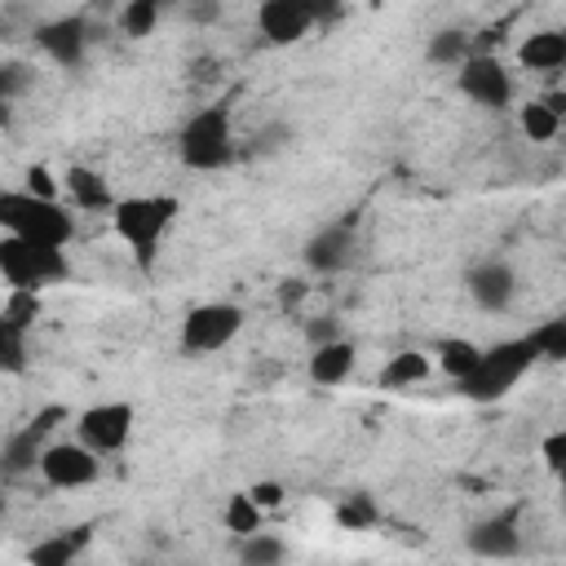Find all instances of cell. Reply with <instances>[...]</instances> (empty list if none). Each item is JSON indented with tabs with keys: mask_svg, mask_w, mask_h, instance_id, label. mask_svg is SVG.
Returning <instances> with one entry per match:
<instances>
[{
	"mask_svg": "<svg viewBox=\"0 0 566 566\" xmlns=\"http://www.w3.org/2000/svg\"><path fill=\"white\" fill-rule=\"evenodd\" d=\"M177 212H181V203L172 195H128V199L115 203L111 226L124 239V248L133 252V261L142 270H150L155 256H159V243H164L168 226L177 221Z\"/></svg>",
	"mask_w": 566,
	"mask_h": 566,
	"instance_id": "1",
	"label": "cell"
},
{
	"mask_svg": "<svg viewBox=\"0 0 566 566\" xmlns=\"http://www.w3.org/2000/svg\"><path fill=\"white\" fill-rule=\"evenodd\" d=\"M0 230L44 243V248H66L75 234V217L62 208V199H40L31 190H4L0 195Z\"/></svg>",
	"mask_w": 566,
	"mask_h": 566,
	"instance_id": "2",
	"label": "cell"
},
{
	"mask_svg": "<svg viewBox=\"0 0 566 566\" xmlns=\"http://www.w3.org/2000/svg\"><path fill=\"white\" fill-rule=\"evenodd\" d=\"M0 279L4 292H44L71 279V256L66 248H44L18 234H0Z\"/></svg>",
	"mask_w": 566,
	"mask_h": 566,
	"instance_id": "3",
	"label": "cell"
},
{
	"mask_svg": "<svg viewBox=\"0 0 566 566\" xmlns=\"http://www.w3.org/2000/svg\"><path fill=\"white\" fill-rule=\"evenodd\" d=\"M535 363V349L526 336H513V340H495L491 349H482V363L455 385L460 398L469 402H500Z\"/></svg>",
	"mask_w": 566,
	"mask_h": 566,
	"instance_id": "4",
	"label": "cell"
},
{
	"mask_svg": "<svg viewBox=\"0 0 566 566\" xmlns=\"http://www.w3.org/2000/svg\"><path fill=\"white\" fill-rule=\"evenodd\" d=\"M177 159L195 172H217L234 159V128L230 106H203L195 111L177 133Z\"/></svg>",
	"mask_w": 566,
	"mask_h": 566,
	"instance_id": "5",
	"label": "cell"
},
{
	"mask_svg": "<svg viewBox=\"0 0 566 566\" xmlns=\"http://www.w3.org/2000/svg\"><path fill=\"white\" fill-rule=\"evenodd\" d=\"M243 327V310L234 301H203L181 318V349L186 354H217Z\"/></svg>",
	"mask_w": 566,
	"mask_h": 566,
	"instance_id": "6",
	"label": "cell"
},
{
	"mask_svg": "<svg viewBox=\"0 0 566 566\" xmlns=\"http://www.w3.org/2000/svg\"><path fill=\"white\" fill-rule=\"evenodd\" d=\"M133 420H137L133 416V402H97V407H84L75 416V442H84L97 455H115L133 438Z\"/></svg>",
	"mask_w": 566,
	"mask_h": 566,
	"instance_id": "7",
	"label": "cell"
},
{
	"mask_svg": "<svg viewBox=\"0 0 566 566\" xmlns=\"http://www.w3.org/2000/svg\"><path fill=\"white\" fill-rule=\"evenodd\" d=\"M102 473V455L88 451L84 442H49V451L40 455V478L53 491H80L93 486Z\"/></svg>",
	"mask_w": 566,
	"mask_h": 566,
	"instance_id": "8",
	"label": "cell"
},
{
	"mask_svg": "<svg viewBox=\"0 0 566 566\" xmlns=\"http://www.w3.org/2000/svg\"><path fill=\"white\" fill-rule=\"evenodd\" d=\"M455 84H460V93H464L473 106H482V111H504V106L513 102V75L504 71V62H500L495 53H473V57L460 66Z\"/></svg>",
	"mask_w": 566,
	"mask_h": 566,
	"instance_id": "9",
	"label": "cell"
},
{
	"mask_svg": "<svg viewBox=\"0 0 566 566\" xmlns=\"http://www.w3.org/2000/svg\"><path fill=\"white\" fill-rule=\"evenodd\" d=\"M301 256H305L310 274H340V270H349V265H354V256H358V226H354L349 217H345V221L323 226L318 234H310V239H305Z\"/></svg>",
	"mask_w": 566,
	"mask_h": 566,
	"instance_id": "10",
	"label": "cell"
},
{
	"mask_svg": "<svg viewBox=\"0 0 566 566\" xmlns=\"http://www.w3.org/2000/svg\"><path fill=\"white\" fill-rule=\"evenodd\" d=\"M464 292L473 296L478 310H486V314H504V310L513 305V296H517V274H513L509 261H500V256H482L478 265L464 270Z\"/></svg>",
	"mask_w": 566,
	"mask_h": 566,
	"instance_id": "11",
	"label": "cell"
},
{
	"mask_svg": "<svg viewBox=\"0 0 566 566\" xmlns=\"http://www.w3.org/2000/svg\"><path fill=\"white\" fill-rule=\"evenodd\" d=\"M88 40H93V27H88V18H80V13H62V18H49V22L35 27V44H40L57 66H66V71H75V66L84 62Z\"/></svg>",
	"mask_w": 566,
	"mask_h": 566,
	"instance_id": "12",
	"label": "cell"
},
{
	"mask_svg": "<svg viewBox=\"0 0 566 566\" xmlns=\"http://www.w3.org/2000/svg\"><path fill=\"white\" fill-rule=\"evenodd\" d=\"M464 548L473 557H486V562H504V557H517L522 553V526H517V513H495V517H482L464 531Z\"/></svg>",
	"mask_w": 566,
	"mask_h": 566,
	"instance_id": "13",
	"label": "cell"
},
{
	"mask_svg": "<svg viewBox=\"0 0 566 566\" xmlns=\"http://www.w3.org/2000/svg\"><path fill=\"white\" fill-rule=\"evenodd\" d=\"M314 22H318L314 4H305V0H261V9H256V27L270 44H296L310 35Z\"/></svg>",
	"mask_w": 566,
	"mask_h": 566,
	"instance_id": "14",
	"label": "cell"
},
{
	"mask_svg": "<svg viewBox=\"0 0 566 566\" xmlns=\"http://www.w3.org/2000/svg\"><path fill=\"white\" fill-rule=\"evenodd\" d=\"M88 539H93V522L53 531L27 548V566H75V557L88 548Z\"/></svg>",
	"mask_w": 566,
	"mask_h": 566,
	"instance_id": "15",
	"label": "cell"
},
{
	"mask_svg": "<svg viewBox=\"0 0 566 566\" xmlns=\"http://www.w3.org/2000/svg\"><path fill=\"white\" fill-rule=\"evenodd\" d=\"M62 190L71 195V203L80 208V212H115V195H111V186H106V177L102 172H93V168H84V164H71L66 172H62Z\"/></svg>",
	"mask_w": 566,
	"mask_h": 566,
	"instance_id": "16",
	"label": "cell"
},
{
	"mask_svg": "<svg viewBox=\"0 0 566 566\" xmlns=\"http://www.w3.org/2000/svg\"><path fill=\"white\" fill-rule=\"evenodd\" d=\"M517 62H522L526 71H544V75L566 71V31H557V27L531 31V35L517 44Z\"/></svg>",
	"mask_w": 566,
	"mask_h": 566,
	"instance_id": "17",
	"label": "cell"
},
{
	"mask_svg": "<svg viewBox=\"0 0 566 566\" xmlns=\"http://www.w3.org/2000/svg\"><path fill=\"white\" fill-rule=\"evenodd\" d=\"M44 451H49V438H44L40 429L22 424V429H13V433L4 438V447H0V469H4L9 478L35 473V469H40V455H44Z\"/></svg>",
	"mask_w": 566,
	"mask_h": 566,
	"instance_id": "18",
	"label": "cell"
},
{
	"mask_svg": "<svg viewBox=\"0 0 566 566\" xmlns=\"http://www.w3.org/2000/svg\"><path fill=\"white\" fill-rule=\"evenodd\" d=\"M354 340H332V345H323V349H310V380L314 385H323V389H332V385H340L349 371H354Z\"/></svg>",
	"mask_w": 566,
	"mask_h": 566,
	"instance_id": "19",
	"label": "cell"
},
{
	"mask_svg": "<svg viewBox=\"0 0 566 566\" xmlns=\"http://www.w3.org/2000/svg\"><path fill=\"white\" fill-rule=\"evenodd\" d=\"M433 371V358L424 349H398L385 367H380V385L385 389H411V385H424Z\"/></svg>",
	"mask_w": 566,
	"mask_h": 566,
	"instance_id": "20",
	"label": "cell"
},
{
	"mask_svg": "<svg viewBox=\"0 0 566 566\" xmlns=\"http://www.w3.org/2000/svg\"><path fill=\"white\" fill-rule=\"evenodd\" d=\"M433 363L442 367V376H451L455 385L482 363V349L473 345V340H464V336H447V340H438L433 345Z\"/></svg>",
	"mask_w": 566,
	"mask_h": 566,
	"instance_id": "21",
	"label": "cell"
},
{
	"mask_svg": "<svg viewBox=\"0 0 566 566\" xmlns=\"http://www.w3.org/2000/svg\"><path fill=\"white\" fill-rule=\"evenodd\" d=\"M429 62H438V66H464L469 57H473V35L469 31H460V27H442V31H433L429 35Z\"/></svg>",
	"mask_w": 566,
	"mask_h": 566,
	"instance_id": "22",
	"label": "cell"
},
{
	"mask_svg": "<svg viewBox=\"0 0 566 566\" xmlns=\"http://www.w3.org/2000/svg\"><path fill=\"white\" fill-rule=\"evenodd\" d=\"M221 522H226V531H230L234 539H248V535H256V531H261L265 513L252 504V495H248V491H234V495L226 500V509H221Z\"/></svg>",
	"mask_w": 566,
	"mask_h": 566,
	"instance_id": "23",
	"label": "cell"
},
{
	"mask_svg": "<svg viewBox=\"0 0 566 566\" xmlns=\"http://www.w3.org/2000/svg\"><path fill=\"white\" fill-rule=\"evenodd\" d=\"M283 557H287V544L270 531L239 539V566H283Z\"/></svg>",
	"mask_w": 566,
	"mask_h": 566,
	"instance_id": "24",
	"label": "cell"
},
{
	"mask_svg": "<svg viewBox=\"0 0 566 566\" xmlns=\"http://www.w3.org/2000/svg\"><path fill=\"white\" fill-rule=\"evenodd\" d=\"M526 340H531L535 358H544V363H566V314H562V318H548V323H539V327H531Z\"/></svg>",
	"mask_w": 566,
	"mask_h": 566,
	"instance_id": "25",
	"label": "cell"
},
{
	"mask_svg": "<svg viewBox=\"0 0 566 566\" xmlns=\"http://www.w3.org/2000/svg\"><path fill=\"white\" fill-rule=\"evenodd\" d=\"M336 522H340V531H371L380 522V509H376V500L367 491H354V495H345L336 504Z\"/></svg>",
	"mask_w": 566,
	"mask_h": 566,
	"instance_id": "26",
	"label": "cell"
},
{
	"mask_svg": "<svg viewBox=\"0 0 566 566\" xmlns=\"http://www.w3.org/2000/svg\"><path fill=\"white\" fill-rule=\"evenodd\" d=\"M517 128L526 133V142H553V137L562 133V119L535 97V102H526V106L517 111Z\"/></svg>",
	"mask_w": 566,
	"mask_h": 566,
	"instance_id": "27",
	"label": "cell"
},
{
	"mask_svg": "<svg viewBox=\"0 0 566 566\" xmlns=\"http://www.w3.org/2000/svg\"><path fill=\"white\" fill-rule=\"evenodd\" d=\"M35 314H40V292H4V305H0V327L31 332Z\"/></svg>",
	"mask_w": 566,
	"mask_h": 566,
	"instance_id": "28",
	"label": "cell"
},
{
	"mask_svg": "<svg viewBox=\"0 0 566 566\" xmlns=\"http://www.w3.org/2000/svg\"><path fill=\"white\" fill-rule=\"evenodd\" d=\"M155 22H159V4H155V0H128V4L119 9V31H124L128 40L150 35Z\"/></svg>",
	"mask_w": 566,
	"mask_h": 566,
	"instance_id": "29",
	"label": "cell"
},
{
	"mask_svg": "<svg viewBox=\"0 0 566 566\" xmlns=\"http://www.w3.org/2000/svg\"><path fill=\"white\" fill-rule=\"evenodd\" d=\"M22 367H27V332L0 327V371L4 376H18Z\"/></svg>",
	"mask_w": 566,
	"mask_h": 566,
	"instance_id": "30",
	"label": "cell"
},
{
	"mask_svg": "<svg viewBox=\"0 0 566 566\" xmlns=\"http://www.w3.org/2000/svg\"><path fill=\"white\" fill-rule=\"evenodd\" d=\"M539 460H544V469L566 486V424L539 438Z\"/></svg>",
	"mask_w": 566,
	"mask_h": 566,
	"instance_id": "31",
	"label": "cell"
},
{
	"mask_svg": "<svg viewBox=\"0 0 566 566\" xmlns=\"http://www.w3.org/2000/svg\"><path fill=\"white\" fill-rule=\"evenodd\" d=\"M248 495H252V504L261 509V513H274V509H283V482H274V478H261V482H252V486H243Z\"/></svg>",
	"mask_w": 566,
	"mask_h": 566,
	"instance_id": "32",
	"label": "cell"
},
{
	"mask_svg": "<svg viewBox=\"0 0 566 566\" xmlns=\"http://www.w3.org/2000/svg\"><path fill=\"white\" fill-rule=\"evenodd\" d=\"M27 80H31V75H27L22 62H0V102L13 106V97L27 88Z\"/></svg>",
	"mask_w": 566,
	"mask_h": 566,
	"instance_id": "33",
	"label": "cell"
},
{
	"mask_svg": "<svg viewBox=\"0 0 566 566\" xmlns=\"http://www.w3.org/2000/svg\"><path fill=\"white\" fill-rule=\"evenodd\" d=\"M332 340H345V336H340V323H336L332 314L305 323V345H310V349H323V345H332Z\"/></svg>",
	"mask_w": 566,
	"mask_h": 566,
	"instance_id": "34",
	"label": "cell"
},
{
	"mask_svg": "<svg viewBox=\"0 0 566 566\" xmlns=\"http://www.w3.org/2000/svg\"><path fill=\"white\" fill-rule=\"evenodd\" d=\"M22 190H31V195H40V199H57V181H53V172L44 168V164H31L27 168V186Z\"/></svg>",
	"mask_w": 566,
	"mask_h": 566,
	"instance_id": "35",
	"label": "cell"
},
{
	"mask_svg": "<svg viewBox=\"0 0 566 566\" xmlns=\"http://www.w3.org/2000/svg\"><path fill=\"white\" fill-rule=\"evenodd\" d=\"M62 420H71V411H66V407H44V411H35V416H31V429H40V433L49 438Z\"/></svg>",
	"mask_w": 566,
	"mask_h": 566,
	"instance_id": "36",
	"label": "cell"
},
{
	"mask_svg": "<svg viewBox=\"0 0 566 566\" xmlns=\"http://www.w3.org/2000/svg\"><path fill=\"white\" fill-rule=\"evenodd\" d=\"M301 296H305V283H301V279H287V283L279 287V305H296Z\"/></svg>",
	"mask_w": 566,
	"mask_h": 566,
	"instance_id": "37",
	"label": "cell"
},
{
	"mask_svg": "<svg viewBox=\"0 0 566 566\" xmlns=\"http://www.w3.org/2000/svg\"><path fill=\"white\" fill-rule=\"evenodd\" d=\"M539 102H544V106H548V111H553V115H557V119H562V115H566V93H562V88H553V93H544V97H539Z\"/></svg>",
	"mask_w": 566,
	"mask_h": 566,
	"instance_id": "38",
	"label": "cell"
}]
</instances>
